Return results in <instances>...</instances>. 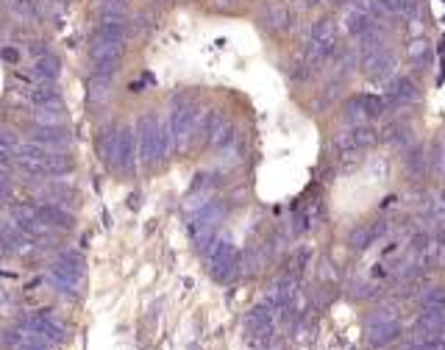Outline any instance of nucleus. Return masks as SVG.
I'll list each match as a JSON object with an SVG mask.
<instances>
[{
  "instance_id": "1",
  "label": "nucleus",
  "mask_w": 445,
  "mask_h": 350,
  "mask_svg": "<svg viewBox=\"0 0 445 350\" xmlns=\"http://www.w3.org/2000/svg\"><path fill=\"white\" fill-rule=\"evenodd\" d=\"M379 139H382L379 131H376L373 125L362 122V125H354L351 131H345V136L337 139V148L345 150V153H354V150H368V148H373Z\"/></svg>"
},
{
  "instance_id": "2",
  "label": "nucleus",
  "mask_w": 445,
  "mask_h": 350,
  "mask_svg": "<svg viewBox=\"0 0 445 350\" xmlns=\"http://www.w3.org/2000/svg\"><path fill=\"white\" fill-rule=\"evenodd\" d=\"M421 97V86L418 81H412L409 75H398L387 83V92H384V100L387 106H401V103H412Z\"/></svg>"
},
{
  "instance_id": "3",
  "label": "nucleus",
  "mask_w": 445,
  "mask_h": 350,
  "mask_svg": "<svg viewBox=\"0 0 445 350\" xmlns=\"http://www.w3.org/2000/svg\"><path fill=\"white\" fill-rule=\"evenodd\" d=\"M345 109L356 120H368V117H382L387 111V100L379 97V95H354L345 103Z\"/></svg>"
},
{
  "instance_id": "4",
  "label": "nucleus",
  "mask_w": 445,
  "mask_h": 350,
  "mask_svg": "<svg viewBox=\"0 0 445 350\" xmlns=\"http://www.w3.org/2000/svg\"><path fill=\"white\" fill-rule=\"evenodd\" d=\"M395 67H398V58L387 47L379 50V53H373V56H365V72L370 78H376V81H387L395 72Z\"/></svg>"
},
{
  "instance_id": "5",
  "label": "nucleus",
  "mask_w": 445,
  "mask_h": 350,
  "mask_svg": "<svg viewBox=\"0 0 445 350\" xmlns=\"http://www.w3.org/2000/svg\"><path fill=\"white\" fill-rule=\"evenodd\" d=\"M387 234V223H368V225H359V228H354V234H351V248L354 250H368L376 239H382Z\"/></svg>"
},
{
  "instance_id": "6",
  "label": "nucleus",
  "mask_w": 445,
  "mask_h": 350,
  "mask_svg": "<svg viewBox=\"0 0 445 350\" xmlns=\"http://www.w3.org/2000/svg\"><path fill=\"white\" fill-rule=\"evenodd\" d=\"M401 337V326H398V320L395 323H384V326H373V328H368V345L370 348H387L390 342H395Z\"/></svg>"
},
{
  "instance_id": "7",
  "label": "nucleus",
  "mask_w": 445,
  "mask_h": 350,
  "mask_svg": "<svg viewBox=\"0 0 445 350\" xmlns=\"http://www.w3.org/2000/svg\"><path fill=\"white\" fill-rule=\"evenodd\" d=\"M345 22H348V31H351V33H356V36H362V33H368V31L379 28V25H376V17H373L368 8H356V11H351V14L345 17Z\"/></svg>"
},
{
  "instance_id": "8",
  "label": "nucleus",
  "mask_w": 445,
  "mask_h": 350,
  "mask_svg": "<svg viewBox=\"0 0 445 350\" xmlns=\"http://www.w3.org/2000/svg\"><path fill=\"white\" fill-rule=\"evenodd\" d=\"M445 328V306H426V312L418 320V331H440Z\"/></svg>"
},
{
  "instance_id": "9",
  "label": "nucleus",
  "mask_w": 445,
  "mask_h": 350,
  "mask_svg": "<svg viewBox=\"0 0 445 350\" xmlns=\"http://www.w3.org/2000/svg\"><path fill=\"white\" fill-rule=\"evenodd\" d=\"M426 167H429V156H423L421 148L407 150V156H404V170H407L409 178H421V175L426 173Z\"/></svg>"
},
{
  "instance_id": "10",
  "label": "nucleus",
  "mask_w": 445,
  "mask_h": 350,
  "mask_svg": "<svg viewBox=\"0 0 445 350\" xmlns=\"http://www.w3.org/2000/svg\"><path fill=\"white\" fill-rule=\"evenodd\" d=\"M409 125H404V122H390L387 128H384V139L390 142V145H407L409 142Z\"/></svg>"
},
{
  "instance_id": "11",
  "label": "nucleus",
  "mask_w": 445,
  "mask_h": 350,
  "mask_svg": "<svg viewBox=\"0 0 445 350\" xmlns=\"http://www.w3.org/2000/svg\"><path fill=\"white\" fill-rule=\"evenodd\" d=\"M395 320H398V309H395V306H382L379 312H373V315L368 317V328L384 326V323H395Z\"/></svg>"
},
{
  "instance_id": "12",
  "label": "nucleus",
  "mask_w": 445,
  "mask_h": 350,
  "mask_svg": "<svg viewBox=\"0 0 445 350\" xmlns=\"http://www.w3.org/2000/svg\"><path fill=\"white\" fill-rule=\"evenodd\" d=\"M312 33H315V42H331V39H337V28H334L331 19H317Z\"/></svg>"
},
{
  "instance_id": "13",
  "label": "nucleus",
  "mask_w": 445,
  "mask_h": 350,
  "mask_svg": "<svg viewBox=\"0 0 445 350\" xmlns=\"http://www.w3.org/2000/svg\"><path fill=\"white\" fill-rule=\"evenodd\" d=\"M429 42L426 39H412L409 42V56L415 58V61H423V58H429Z\"/></svg>"
},
{
  "instance_id": "14",
  "label": "nucleus",
  "mask_w": 445,
  "mask_h": 350,
  "mask_svg": "<svg viewBox=\"0 0 445 350\" xmlns=\"http://www.w3.org/2000/svg\"><path fill=\"white\" fill-rule=\"evenodd\" d=\"M429 242H432V237H429L426 231H418V234L412 237V250H415V253H423V250H429Z\"/></svg>"
},
{
  "instance_id": "15",
  "label": "nucleus",
  "mask_w": 445,
  "mask_h": 350,
  "mask_svg": "<svg viewBox=\"0 0 445 350\" xmlns=\"http://www.w3.org/2000/svg\"><path fill=\"white\" fill-rule=\"evenodd\" d=\"M407 350H445V342H437V340H426V342H415Z\"/></svg>"
},
{
  "instance_id": "16",
  "label": "nucleus",
  "mask_w": 445,
  "mask_h": 350,
  "mask_svg": "<svg viewBox=\"0 0 445 350\" xmlns=\"http://www.w3.org/2000/svg\"><path fill=\"white\" fill-rule=\"evenodd\" d=\"M306 3H309V6H315V3H320V0H306Z\"/></svg>"
},
{
  "instance_id": "17",
  "label": "nucleus",
  "mask_w": 445,
  "mask_h": 350,
  "mask_svg": "<svg viewBox=\"0 0 445 350\" xmlns=\"http://www.w3.org/2000/svg\"><path fill=\"white\" fill-rule=\"evenodd\" d=\"M404 3H418V0H404Z\"/></svg>"
},
{
  "instance_id": "18",
  "label": "nucleus",
  "mask_w": 445,
  "mask_h": 350,
  "mask_svg": "<svg viewBox=\"0 0 445 350\" xmlns=\"http://www.w3.org/2000/svg\"><path fill=\"white\" fill-rule=\"evenodd\" d=\"M443 203H445V189H443Z\"/></svg>"
}]
</instances>
